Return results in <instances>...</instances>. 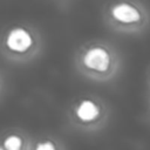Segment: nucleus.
<instances>
[{
	"label": "nucleus",
	"mask_w": 150,
	"mask_h": 150,
	"mask_svg": "<svg viewBox=\"0 0 150 150\" xmlns=\"http://www.w3.org/2000/svg\"><path fill=\"white\" fill-rule=\"evenodd\" d=\"M84 63L95 70L103 71L108 68L110 62L109 53L103 47H91L84 54Z\"/></svg>",
	"instance_id": "obj_1"
},
{
	"label": "nucleus",
	"mask_w": 150,
	"mask_h": 150,
	"mask_svg": "<svg viewBox=\"0 0 150 150\" xmlns=\"http://www.w3.org/2000/svg\"><path fill=\"white\" fill-rule=\"evenodd\" d=\"M7 45L13 50L23 52L32 45V38L26 29L14 28L7 36Z\"/></svg>",
	"instance_id": "obj_2"
},
{
	"label": "nucleus",
	"mask_w": 150,
	"mask_h": 150,
	"mask_svg": "<svg viewBox=\"0 0 150 150\" xmlns=\"http://www.w3.org/2000/svg\"><path fill=\"white\" fill-rule=\"evenodd\" d=\"M111 14L122 22H135L141 16L138 9L128 2L116 4L111 9Z\"/></svg>",
	"instance_id": "obj_3"
},
{
	"label": "nucleus",
	"mask_w": 150,
	"mask_h": 150,
	"mask_svg": "<svg viewBox=\"0 0 150 150\" xmlns=\"http://www.w3.org/2000/svg\"><path fill=\"white\" fill-rule=\"evenodd\" d=\"M76 115L82 121H91L98 115V107L93 101L84 100L79 104L76 109Z\"/></svg>",
	"instance_id": "obj_4"
},
{
	"label": "nucleus",
	"mask_w": 150,
	"mask_h": 150,
	"mask_svg": "<svg viewBox=\"0 0 150 150\" xmlns=\"http://www.w3.org/2000/svg\"><path fill=\"white\" fill-rule=\"evenodd\" d=\"M5 146H6L7 150H20V148H21L20 137H18L15 135L8 136L5 141Z\"/></svg>",
	"instance_id": "obj_5"
},
{
	"label": "nucleus",
	"mask_w": 150,
	"mask_h": 150,
	"mask_svg": "<svg viewBox=\"0 0 150 150\" xmlns=\"http://www.w3.org/2000/svg\"><path fill=\"white\" fill-rule=\"evenodd\" d=\"M36 150H55V146L52 142L47 141V142L39 143L38 146H36Z\"/></svg>",
	"instance_id": "obj_6"
},
{
	"label": "nucleus",
	"mask_w": 150,
	"mask_h": 150,
	"mask_svg": "<svg viewBox=\"0 0 150 150\" xmlns=\"http://www.w3.org/2000/svg\"><path fill=\"white\" fill-rule=\"evenodd\" d=\"M0 150H2V149H1V148H0Z\"/></svg>",
	"instance_id": "obj_7"
}]
</instances>
